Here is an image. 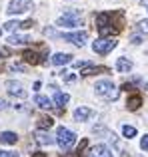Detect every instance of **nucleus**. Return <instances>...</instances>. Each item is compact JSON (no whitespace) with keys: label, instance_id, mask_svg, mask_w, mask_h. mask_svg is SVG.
<instances>
[{"label":"nucleus","instance_id":"1","mask_svg":"<svg viewBox=\"0 0 148 157\" xmlns=\"http://www.w3.org/2000/svg\"><path fill=\"white\" fill-rule=\"evenodd\" d=\"M54 143H58V147L62 151H68L72 149V145L76 143V133L68 127H58L56 129V137H54Z\"/></svg>","mask_w":148,"mask_h":157},{"label":"nucleus","instance_id":"2","mask_svg":"<svg viewBox=\"0 0 148 157\" xmlns=\"http://www.w3.org/2000/svg\"><path fill=\"white\" fill-rule=\"evenodd\" d=\"M94 94L100 98H104V100H116L118 98V90L116 86L112 84L110 80H100L94 84Z\"/></svg>","mask_w":148,"mask_h":157},{"label":"nucleus","instance_id":"3","mask_svg":"<svg viewBox=\"0 0 148 157\" xmlns=\"http://www.w3.org/2000/svg\"><path fill=\"white\" fill-rule=\"evenodd\" d=\"M34 0H10L8 2V6H6V12L10 16H14V14H24V12H30V10H34Z\"/></svg>","mask_w":148,"mask_h":157},{"label":"nucleus","instance_id":"4","mask_svg":"<svg viewBox=\"0 0 148 157\" xmlns=\"http://www.w3.org/2000/svg\"><path fill=\"white\" fill-rule=\"evenodd\" d=\"M118 46V40L116 38H98L96 42H92V50L94 54H100V56H106Z\"/></svg>","mask_w":148,"mask_h":157},{"label":"nucleus","instance_id":"5","mask_svg":"<svg viewBox=\"0 0 148 157\" xmlns=\"http://www.w3.org/2000/svg\"><path fill=\"white\" fill-rule=\"evenodd\" d=\"M62 36V40L64 42H70L74 44V46H84L86 44V40H88V32L86 30H80V32H68V34H60Z\"/></svg>","mask_w":148,"mask_h":157},{"label":"nucleus","instance_id":"6","mask_svg":"<svg viewBox=\"0 0 148 157\" xmlns=\"http://www.w3.org/2000/svg\"><path fill=\"white\" fill-rule=\"evenodd\" d=\"M4 88H6V92L10 94V96H14V98H20V100H24V98L28 96V92H26V90H24V86L20 84V82L8 80L6 84H4Z\"/></svg>","mask_w":148,"mask_h":157},{"label":"nucleus","instance_id":"7","mask_svg":"<svg viewBox=\"0 0 148 157\" xmlns=\"http://www.w3.org/2000/svg\"><path fill=\"white\" fill-rule=\"evenodd\" d=\"M90 117H92V109H90V107L80 105V107L74 109V119H76L78 123H80V121H88Z\"/></svg>","mask_w":148,"mask_h":157},{"label":"nucleus","instance_id":"8","mask_svg":"<svg viewBox=\"0 0 148 157\" xmlns=\"http://www.w3.org/2000/svg\"><path fill=\"white\" fill-rule=\"evenodd\" d=\"M56 26L58 28H76V26H82V18L76 20V18H66V16H60L56 20Z\"/></svg>","mask_w":148,"mask_h":157},{"label":"nucleus","instance_id":"9","mask_svg":"<svg viewBox=\"0 0 148 157\" xmlns=\"http://www.w3.org/2000/svg\"><path fill=\"white\" fill-rule=\"evenodd\" d=\"M94 22H96L98 30H100V28H106V26H112V14H110V12H100V14H96Z\"/></svg>","mask_w":148,"mask_h":157},{"label":"nucleus","instance_id":"10","mask_svg":"<svg viewBox=\"0 0 148 157\" xmlns=\"http://www.w3.org/2000/svg\"><path fill=\"white\" fill-rule=\"evenodd\" d=\"M50 62L54 66H66L72 62V54H64V52H56L54 56L50 58Z\"/></svg>","mask_w":148,"mask_h":157},{"label":"nucleus","instance_id":"11","mask_svg":"<svg viewBox=\"0 0 148 157\" xmlns=\"http://www.w3.org/2000/svg\"><path fill=\"white\" fill-rule=\"evenodd\" d=\"M32 40H30V36H26V34H12V36H8V44L10 46H24V44H30Z\"/></svg>","mask_w":148,"mask_h":157},{"label":"nucleus","instance_id":"12","mask_svg":"<svg viewBox=\"0 0 148 157\" xmlns=\"http://www.w3.org/2000/svg\"><path fill=\"white\" fill-rule=\"evenodd\" d=\"M132 68H134V62L128 60V58H118V60H116V70L120 74H128Z\"/></svg>","mask_w":148,"mask_h":157},{"label":"nucleus","instance_id":"13","mask_svg":"<svg viewBox=\"0 0 148 157\" xmlns=\"http://www.w3.org/2000/svg\"><path fill=\"white\" fill-rule=\"evenodd\" d=\"M90 157H114V155H112V151H110L106 145L98 143L96 147H92V151H90Z\"/></svg>","mask_w":148,"mask_h":157},{"label":"nucleus","instance_id":"14","mask_svg":"<svg viewBox=\"0 0 148 157\" xmlns=\"http://www.w3.org/2000/svg\"><path fill=\"white\" fill-rule=\"evenodd\" d=\"M22 58H24V62L26 64H32V66H36V64H40V54L38 52H34V50H24L22 52Z\"/></svg>","mask_w":148,"mask_h":157},{"label":"nucleus","instance_id":"15","mask_svg":"<svg viewBox=\"0 0 148 157\" xmlns=\"http://www.w3.org/2000/svg\"><path fill=\"white\" fill-rule=\"evenodd\" d=\"M140 105H142V96H140V94H132V96H128V100H126V107H128L130 111H136Z\"/></svg>","mask_w":148,"mask_h":157},{"label":"nucleus","instance_id":"16","mask_svg":"<svg viewBox=\"0 0 148 157\" xmlns=\"http://www.w3.org/2000/svg\"><path fill=\"white\" fill-rule=\"evenodd\" d=\"M16 141H18V135L14 131H2L0 133V143H4V145H14Z\"/></svg>","mask_w":148,"mask_h":157},{"label":"nucleus","instance_id":"17","mask_svg":"<svg viewBox=\"0 0 148 157\" xmlns=\"http://www.w3.org/2000/svg\"><path fill=\"white\" fill-rule=\"evenodd\" d=\"M36 141L38 143H42V145H52L54 143V137H52L48 131H36Z\"/></svg>","mask_w":148,"mask_h":157},{"label":"nucleus","instance_id":"18","mask_svg":"<svg viewBox=\"0 0 148 157\" xmlns=\"http://www.w3.org/2000/svg\"><path fill=\"white\" fill-rule=\"evenodd\" d=\"M34 104L38 105V107H42V109H50V107H52V100L38 94V96H34Z\"/></svg>","mask_w":148,"mask_h":157},{"label":"nucleus","instance_id":"19","mask_svg":"<svg viewBox=\"0 0 148 157\" xmlns=\"http://www.w3.org/2000/svg\"><path fill=\"white\" fill-rule=\"evenodd\" d=\"M68 101H70V96H68L66 92H56L54 94V104L58 105V107H64Z\"/></svg>","mask_w":148,"mask_h":157},{"label":"nucleus","instance_id":"20","mask_svg":"<svg viewBox=\"0 0 148 157\" xmlns=\"http://www.w3.org/2000/svg\"><path fill=\"white\" fill-rule=\"evenodd\" d=\"M96 72H108V68H104V66H96V68H94V66H88V68L86 70H82L80 72V76H92V74H96Z\"/></svg>","mask_w":148,"mask_h":157},{"label":"nucleus","instance_id":"21","mask_svg":"<svg viewBox=\"0 0 148 157\" xmlns=\"http://www.w3.org/2000/svg\"><path fill=\"white\" fill-rule=\"evenodd\" d=\"M52 125H54V119H52V117H40V119H38V129H40V131L50 129Z\"/></svg>","mask_w":148,"mask_h":157},{"label":"nucleus","instance_id":"22","mask_svg":"<svg viewBox=\"0 0 148 157\" xmlns=\"http://www.w3.org/2000/svg\"><path fill=\"white\" fill-rule=\"evenodd\" d=\"M64 16H66V18H76V20H80V18H82V12L78 10V8H68V10L64 12Z\"/></svg>","mask_w":148,"mask_h":157},{"label":"nucleus","instance_id":"23","mask_svg":"<svg viewBox=\"0 0 148 157\" xmlns=\"http://www.w3.org/2000/svg\"><path fill=\"white\" fill-rule=\"evenodd\" d=\"M122 135H124V137H134V135H136V127H132V125H124L122 127Z\"/></svg>","mask_w":148,"mask_h":157},{"label":"nucleus","instance_id":"24","mask_svg":"<svg viewBox=\"0 0 148 157\" xmlns=\"http://www.w3.org/2000/svg\"><path fill=\"white\" fill-rule=\"evenodd\" d=\"M16 28H20V22H18V20H8V22L6 24H4V30H16Z\"/></svg>","mask_w":148,"mask_h":157},{"label":"nucleus","instance_id":"25","mask_svg":"<svg viewBox=\"0 0 148 157\" xmlns=\"http://www.w3.org/2000/svg\"><path fill=\"white\" fill-rule=\"evenodd\" d=\"M86 147H88V141H86V139H82L80 141V145H78V149H76V155H84V151H86Z\"/></svg>","mask_w":148,"mask_h":157},{"label":"nucleus","instance_id":"26","mask_svg":"<svg viewBox=\"0 0 148 157\" xmlns=\"http://www.w3.org/2000/svg\"><path fill=\"white\" fill-rule=\"evenodd\" d=\"M60 76H62V80H64V82H68V84H72V82L76 80V76H74V74H70V72H62Z\"/></svg>","mask_w":148,"mask_h":157},{"label":"nucleus","instance_id":"27","mask_svg":"<svg viewBox=\"0 0 148 157\" xmlns=\"http://www.w3.org/2000/svg\"><path fill=\"white\" fill-rule=\"evenodd\" d=\"M140 149L142 151H148V133L142 135V139H140Z\"/></svg>","mask_w":148,"mask_h":157},{"label":"nucleus","instance_id":"28","mask_svg":"<svg viewBox=\"0 0 148 157\" xmlns=\"http://www.w3.org/2000/svg\"><path fill=\"white\" fill-rule=\"evenodd\" d=\"M0 157H18V153H14V151H6V149H0Z\"/></svg>","mask_w":148,"mask_h":157},{"label":"nucleus","instance_id":"29","mask_svg":"<svg viewBox=\"0 0 148 157\" xmlns=\"http://www.w3.org/2000/svg\"><path fill=\"white\" fill-rule=\"evenodd\" d=\"M138 30H140V32H148V20H142V22H138Z\"/></svg>","mask_w":148,"mask_h":157},{"label":"nucleus","instance_id":"30","mask_svg":"<svg viewBox=\"0 0 148 157\" xmlns=\"http://www.w3.org/2000/svg\"><path fill=\"white\" fill-rule=\"evenodd\" d=\"M74 66H76L78 70H86L90 66V62H74Z\"/></svg>","mask_w":148,"mask_h":157},{"label":"nucleus","instance_id":"31","mask_svg":"<svg viewBox=\"0 0 148 157\" xmlns=\"http://www.w3.org/2000/svg\"><path fill=\"white\" fill-rule=\"evenodd\" d=\"M32 26H34L32 20H24V22H20V28H24V30H26V28H32Z\"/></svg>","mask_w":148,"mask_h":157},{"label":"nucleus","instance_id":"32","mask_svg":"<svg viewBox=\"0 0 148 157\" xmlns=\"http://www.w3.org/2000/svg\"><path fill=\"white\" fill-rule=\"evenodd\" d=\"M8 107V101L6 100H2V98H0V109H6Z\"/></svg>","mask_w":148,"mask_h":157},{"label":"nucleus","instance_id":"33","mask_svg":"<svg viewBox=\"0 0 148 157\" xmlns=\"http://www.w3.org/2000/svg\"><path fill=\"white\" fill-rule=\"evenodd\" d=\"M142 42V36H134L132 38V44H140Z\"/></svg>","mask_w":148,"mask_h":157},{"label":"nucleus","instance_id":"34","mask_svg":"<svg viewBox=\"0 0 148 157\" xmlns=\"http://www.w3.org/2000/svg\"><path fill=\"white\" fill-rule=\"evenodd\" d=\"M12 70H18V72H22L24 66H22V64H14V66H12Z\"/></svg>","mask_w":148,"mask_h":157},{"label":"nucleus","instance_id":"35","mask_svg":"<svg viewBox=\"0 0 148 157\" xmlns=\"http://www.w3.org/2000/svg\"><path fill=\"white\" fill-rule=\"evenodd\" d=\"M140 6L144 8V10H148V0H140Z\"/></svg>","mask_w":148,"mask_h":157},{"label":"nucleus","instance_id":"36","mask_svg":"<svg viewBox=\"0 0 148 157\" xmlns=\"http://www.w3.org/2000/svg\"><path fill=\"white\" fill-rule=\"evenodd\" d=\"M32 157H46V153H42V151H36V153H32Z\"/></svg>","mask_w":148,"mask_h":157},{"label":"nucleus","instance_id":"37","mask_svg":"<svg viewBox=\"0 0 148 157\" xmlns=\"http://www.w3.org/2000/svg\"><path fill=\"white\" fill-rule=\"evenodd\" d=\"M62 157H80V155H76V153H74V155L72 153H62Z\"/></svg>","mask_w":148,"mask_h":157},{"label":"nucleus","instance_id":"38","mask_svg":"<svg viewBox=\"0 0 148 157\" xmlns=\"http://www.w3.org/2000/svg\"><path fill=\"white\" fill-rule=\"evenodd\" d=\"M0 34H2V28H0Z\"/></svg>","mask_w":148,"mask_h":157},{"label":"nucleus","instance_id":"39","mask_svg":"<svg viewBox=\"0 0 148 157\" xmlns=\"http://www.w3.org/2000/svg\"><path fill=\"white\" fill-rule=\"evenodd\" d=\"M146 90H148V84H146Z\"/></svg>","mask_w":148,"mask_h":157}]
</instances>
